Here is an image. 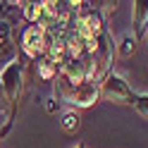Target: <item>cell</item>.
<instances>
[{"instance_id": "3", "label": "cell", "mask_w": 148, "mask_h": 148, "mask_svg": "<svg viewBox=\"0 0 148 148\" xmlns=\"http://www.w3.org/2000/svg\"><path fill=\"white\" fill-rule=\"evenodd\" d=\"M100 88V96L108 98V100H112V103H122V105H136V93L132 88H129V84L119 77V74L115 72H110L108 77L103 79V84L98 86Z\"/></svg>"}, {"instance_id": "15", "label": "cell", "mask_w": 148, "mask_h": 148, "mask_svg": "<svg viewBox=\"0 0 148 148\" xmlns=\"http://www.w3.org/2000/svg\"><path fill=\"white\" fill-rule=\"evenodd\" d=\"M146 41H148V31H146Z\"/></svg>"}, {"instance_id": "11", "label": "cell", "mask_w": 148, "mask_h": 148, "mask_svg": "<svg viewBox=\"0 0 148 148\" xmlns=\"http://www.w3.org/2000/svg\"><path fill=\"white\" fill-rule=\"evenodd\" d=\"M134 53H136V38L134 36H122L119 43H117V55L124 58V60H129Z\"/></svg>"}, {"instance_id": "5", "label": "cell", "mask_w": 148, "mask_h": 148, "mask_svg": "<svg viewBox=\"0 0 148 148\" xmlns=\"http://www.w3.org/2000/svg\"><path fill=\"white\" fill-rule=\"evenodd\" d=\"M19 50L26 60H38L45 53V26L43 24H29L22 31L19 38Z\"/></svg>"}, {"instance_id": "8", "label": "cell", "mask_w": 148, "mask_h": 148, "mask_svg": "<svg viewBox=\"0 0 148 148\" xmlns=\"http://www.w3.org/2000/svg\"><path fill=\"white\" fill-rule=\"evenodd\" d=\"M31 64H34V69H36V77H38L41 81H53V79L60 74L58 64H55L53 60H48L45 55H41V58H38V60H34Z\"/></svg>"}, {"instance_id": "6", "label": "cell", "mask_w": 148, "mask_h": 148, "mask_svg": "<svg viewBox=\"0 0 148 148\" xmlns=\"http://www.w3.org/2000/svg\"><path fill=\"white\" fill-rule=\"evenodd\" d=\"M60 79H64L69 86H79L86 81V69H84V60H74V58H67L60 67Z\"/></svg>"}, {"instance_id": "4", "label": "cell", "mask_w": 148, "mask_h": 148, "mask_svg": "<svg viewBox=\"0 0 148 148\" xmlns=\"http://www.w3.org/2000/svg\"><path fill=\"white\" fill-rule=\"evenodd\" d=\"M91 3H84V12L79 14V22H77V34L81 36L84 41L91 38H100L108 26H105V17L100 14L98 7H88Z\"/></svg>"}, {"instance_id": "12", "label": "cell", "mask_w": 148, "mask_h": 148, "mask_svg": "<svg viewBox=\"0 0 148 148\" xmlns=\"http://www.w3.org/2000/svg\"><path fill=\"white\" fill-rule=\"evenodd\" d=\"M134 108H136V112L141 115L143 119H148V96H138V98H136V105H134Z\"/></svg>"}, {"instance_id": "9", "label": "cell", "mask_w": 148, "mask_h": 148, "mask_svg": "<svg viewBox=\"0 0 148 148\" xmlns=\"http://www.w3.org/2000/svg\"><path fill=\"white\" fill-rule=\"evenodd\" d=\"M22 19H26L29 24H41L43 22V3H22Z\"/></svg>"}, {"instance_id": "7", "label": "cell", "mask_w": 148, "mask_h": 148, "mask_svg": "<svg viewBox=\"0 0 148 148\" xmlns=\"http://www.w3.org/2000/svg\"><path fill=\"white\" fill-rule=\"evenodd\" d=\"M132 14H134V38H141L148 31V0H134Z\"/></svg>"}, {"instance_id": "14", "label": "cell", "mask_w": 148, "mask_h": 148, "mask_svg": "<svg viewBox=\"0 0 148 148\" xmlns=\"http://www.w3.org/2000/svg\"><path fill=\"white\" fill-rule=\"evenodd\" d=\"M77 148H84V143H79V146H77Z\"/></svg>"}, {"instance_id": "1", "label": "cell", "mask_w": 148, "mask_h": 148, "mask_svg": "<svg viewBox=\"0 0 148 148\" xmlns=\"http://www.w3.org/2000/svg\"><path fill=\"white\" fill-rule=\"evenodd\" d=\"M55 96H58V100H62L67 105H74V108H91L100 98V88L96 84H88V81H84L79 86H69L64 79L58 77V81H55Z\"/></svg>"}, {"instance_id": "10", "label": "cell", "mask_w": 148, "mask_h": 148, "mask_svg": "<svg viewBox=\"0 0 148 148\" xmlns=\"http://www.w3.org/2000/svg\"><path fill=\"white\" fill-rule=\"evenodd\" d=\"M79 127H81V117L77 112H64L60 117V129H62L64 134H77Z\"/></svg>"}, {"instance_id": "13", "label": "cell", "mask_w": 148, "mask_h": 148, "mask_svg": "<svg viewBox=\"0 0 148 148\" xmlns=\"http://www.w3.org/2000/svg\"><path fill=\"white\" fill-rule=\"evenodd\" d=\"M45 110H48V112H55V103H53V100H48V103H45Z\"/></svg>"}, {"instance_id": "2", "label": "cell", "mask_w": 148, "mask_h": 148, "mask_svg": "<svg viewBox=\"0 0 148 148\" xmlns=\"http://www.w3.org/2000/svg\"><path fill=\"white\" fill-rule=\"evenodd\" d=\"M24 69L26 64L24 60L17 58L12 64H7L5 69H0V86H3V98L10 103V110L14 112V105L22 96V88H24Z\"/></svg>"}]
</instances>
